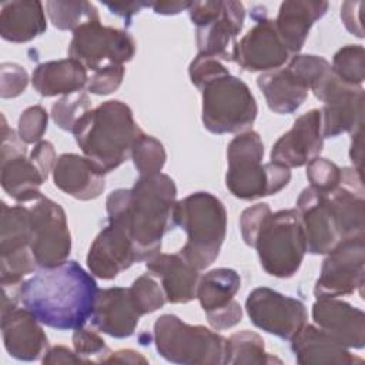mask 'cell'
Returning a JSON list of instances; mask_svg holds the SVG:
<instances>
[{
    "instance_id": "cell-1",
    "label": "cell",
    "mask_w": 365,
    "mask_h": 365,
    "mask_svg": "<svg viewBox=\"0 0 365 365\" xmlns=\"http://www.w3.org/2000/svg\"><path fill=\"white\" fill-rule=\"evenodd\" d=\"M97 292L93 275L76 261L41 268L17 287L21 305L43 325L60 331L84 327L93 314Z\"/></svg>"
},
{
    "instance_id": "cell-2",
    "label": "cell",
    "mask_w": 365,
    "mask_h": 365,
    "mask_svg": "<svg viewBox=\"0 0 365 365\" xmlns=\"http://www.w3.org/2000/svg\"><path fill=\"white\" fill-rule=\"evenodd\" d=\"M341 182L331 191L307 187L297 200L307 251L328 254L348 238L365 235V198L362 173L341 168Z\"/></svg>"
},
{
    "instance_id": "cell-3",
    "label": "cell",
    "mask_w": 365,
    "mask_h": 365,
    "mask_svg": "<svg viewBox=\"0 0 365 365\" xmlns=\"http://www.w3.org/2000/svg\"><path fill=\"white\" fill-rule=\"evenodd\" d=\"M175 197L174 180L163 173L140 175L131 188H118L108 194V221L127 231L140 261L157 255L163 237L174 228Z\"/></svg>"
},
{
    "instance_id": "cell-4",
    "label": "cell",
    "mask_w": 365,
    "mask_h": 365,
    "mask_svg": "<svg viewBox=\"0 0 365 365\" xmlns=\"http://www.w3.org/2000/svg\"><path fill=\"white\" fill-rule=\"evenodd\" d=\"M240 230L244 242L257 250L264 271L277 278H291L307 252L304 225L298 210L272 212L258 202L242 211Z\"/></svg>"
},
{
    "instance_id": "cell-5",
    "label": "cell",
    "mask_w": 365,
    "mask_h": 365,
    "mask_svg": "<svg viewBox=\"0 0 365 365\" xmlns=\"http://www.w3.org/2000/svg\"><path fill=\"white\" fill-rule=\"evenodd\" d=\"M73 134L84 157L107 174L131 157L133 145L143 130L125 103L108 100L87 111Z\"/></svg>"
},
{
    "instance_id": "cell-6",
    "label": "cell",
    "mask_w": 365,
    "mask_h": 365,
    "mask_svg": "<svg viewBox=\"0 0 365 365\" xmlns=\"http://www.w3.org/2000/svg\"><path fill=\"white\" fill-rule=\"evenodd\" d=\"M264 144L257 131L237 134L227 147L228 168L225 185L240 200H257L274 195L291 180L289 168L277 163H262Z\"/></svg>"
},
{
    "instance_id": "cell-7",
    "label": "cell",
    "mask_w": 365,
    "mask_h": 365,
    "mask_svg": "<svg viewBox=\"0 0 365 365\" xmlns=\"http://www.w3.org/2000/svg\"><path fill=\"white\" fill-rule=\"evenodd\" d=\"M174 221L187 232V242L178 254L198 271L208 268L218 258L225 240L224 204L210 192H192L175 202Z\"/></svg>"
},
{
    "instance_id": "cell-8",
    "label": "cell",
    "mask_w": 365,
    "mask_h": 365,
    "mask_svg": "<svg viewBox=\"0 0 365 365\" xmlns=\"http://www.w3.org/2000/svg\"><path fill=\"white\" fill-rule=\"evenodd\" d=\"M154 344L158 354L173 364H225L227 338L202 325H190L174 314L157 318Z\"/></svg>"
},
{
    "instance_id": "cell-9",
    "label": "cell",
    "mask_w": 365,
    "mask_h": 365,
    "mask_svg": "<svg viewBox=\"0 0 365 365\" xmlns=\"http://www.w3.org/2000/svg\"><path fill=\"white\" fill-rule=\"evenodd\" d=\"M202 124L212 134L244 133L258 113L250 87L230 71L207 81L201 88Z\"/></svg>"
},
{
    "instance_id": "cell-10",
    "label": "cell",
    "mask_w": 365,
    "mask_h": 365,
    "mask_svg": "<svg viewBox=\"0 0 365 365\" xmlns=\"http://www.w3.org/2000/svg\"><path fill=\"white\" fill-rule=\"evenodd\" d=\"M188 14L197 27L198 54L222 63L234 61L237 36L245 19L244 4L234 0L191 1Z\"/></svg>"
},
{
    "instance_id": "cell-11",
    "label": "cell",
    "mask_w": 365,
    "mask_h": 365,
    "mask_svg": "<svg viewBox=\"0 0 365 365\" xmlns=\"http://www.w3.org/2000/svg\"><path fill=\"white\" fill-rule=\"evenodd\" d=\"M135 54V41L130 33L90 21L73 31L68 56L90 71L110 66H123Z\"/></svg>"
},
{
    "instance_id": "cell-12",
    "label": "cell",
    "mask_w": 365,
    "mask_h": 365,
    "mask_svg": "<svg viewBox=\"0 0 365 365\" xmlns=\"http://www.w3.org/2000/svg\"><path fill=\"white\" fill-rule=\"evenodd\" d=\"M31 218L30 251L37 267L53 268L67 261L71 235L60 204L41 195L29 207Z\"/></svg>"
},
{
    "instance_id": "cell-13",
    "label": "cell",
    "mask_w": 365,
    "mask_h": 365,
    "mask_svg": "<svg viewBox=\"0 0 365 365\" xmlns=\"http://www.w3.org/2000/svg\"><path fill=\"white\" fill-rule=\"evenodd\" d=\"M365 275V235L338 244L322 262L314 287L317 298H338L362 292Z\"/></svg>"
},
{
    "instance_id": "cell-14",
    "label": "cell",
    "mask_w": 365,
    "mask_h": 365,
    "mask_svg": "<svg viewBox=\"0 0 365 365\" xmlns=\"http://www.w3.org/2000/svg\"><path fill=\"white\" fill-rule=\"evenodd\" d=\"M324 103L321 110L324 138H334L342 133H352L364 124V88L345 84L332 71L311 90Z\"/></svg>"
},
{
    "instance_id": "cell-15",
    "label": "cell",
    "mask_w": 365,
    "mask_h": 365,
    "mask_svg": "<svg viewBox=\"0 0 365 365\" xmlns=\"http://www.w3.org/2000/svg\"><path fill=\"white\" fill-rule=\"evenodd\" d=\"M26 143L1 115L0 182L3 190L20 204L40 198L43 195L40 187L47 180L38 165L26 157Z\"/></svg>"
},
{
    "instance_id": "cell-16",
    "label": "cell",
    "mask_w": 365,
    "mask_h": 365,
    "mask_svg": "<svg viewBox=\"0 0 365 365\" xmlns=\"http://www.w3.org/2000/svg\"><path fill=\"white\" fill-rule=\"evenodd\" d=\"M245 309L257 328L285 341H291L308 319L302 301L267 287L255 288L248 294Z\"/></svg>"
},
{
    "instance_id": "cell-17",
    "label": "cell",
    "mask_w": 365,
    "mask_h": 365,
    "mask_svg": "<svg viewBox=\"0 0 365 365\" xmlns=\"http://www.w3.org/2000/svg\"><path fill=\"white\" fill-rule=\"evenodd\" d=\"M240 287L241 278L231 268H215L200 278L197 298L214 329L222 331L241 321L242 309L234 299Z\"/></svg>"
},
{
    "instance_id": "cell-18",
    "label": "cell",
    "mask_w": 365,
    "mask_h": 365,
    "mask_svg": "<svg viewBox=\"0 0 365 365\" xmlns=\"http://www.w3.org/2000/svg\"><path fill=\"white\" fill-rule=\"evenodd\" d=\"M291 57L278 36L275 21L264 14L242 36L234 48V61L245 71H272L281 68Z\"/></svg>"
},
{
    "instance_id": "cell-19",
    "label": "cell",
    "mask_w": 365,
    "mask_h": 365,
    "mask_svg": "<svg viewBox=\"0 0 365 365\" xmlns=\"http://www.w3.org/2000/svg\"><path fill=\"white\" fill-rule=\"evenodd\" d=\"M324 145L321 110H309L299 115L289 131L282 134L271 150V161L287 168L307 165L319 157Z\"/></svg>"
},
{
    "instance_id": "cell-20",
    "label": "cell",
    "mask_w": 365,
    "mask_h": 365,
    "mask_svg": "<svg viewBox=\"0 0 365 365\" xmlns=\"http://www.w3.org/2000/svg\"><path fill=\"white\" fill-rule=\"evenodd\" d=\"M134 262L140 259L133 240L120 224L108 221L90 245L88 271L97 278L113 279Z\"/></svg>"
},
{
    "instance_id": "cell-21",
    "label": "cell",
    "mask_w": 365,
    "mask_h": 365,
    "mask_svg": "<svg viewBox=\"0 0 365 365\" xmlns=\"http://www.w3.org/2000/svg\"><path fill=\"white\" fill-rule=\"evenodd\" d=\"M312 319L318 328L346 348L365 346V314L338 298H317Z\"/></svg>"
},
{
    "instance_id": "cell-22",
    "label": "cell",
    "mask_w": 365,
    "mask_h": 365,
    "mask_svg": "<svg viewBox=\"0 0 365 365\" xmlns=\"http://www.w3.org/2000/svg\"><path fill=\"white\" fill-rule=\"evenodd\" d=\"M41 322L24 307L1 314V336L6 351L19 361H37L48 346Z\"/></svg>"
},
{
    "instance_id": "cell-23",
    "label": "cell",
    "mask_w": 365,
    "mask_h": 365,
    "mask_svg": "<svg viewBox=\"0 0 365 365\" xmlns=\"http://www.w3.org/2000/svg\"><path fill=\"white\" fill-rule=\"evenodd\" d=\"M140 317L130 288L111 287L98 289L90 321L94 328L113 338H128L134 334Z\"/></svg>"
},
{
    "instance_id": "cell-24",
    "label": "cell",
    "mask_w": 365,
    "mask_h": 365,
    "mask_svg": "<svg viewBox=\"0 0 365 365\" xmlns=\"http://www.w3.org/2000/svg\"><path fill=\"white\" fill-rule=\"evenodd\" d=\"M51 173L58 190L81 201L100 197L106 188L104 173L84 155L61 154Z\"/></svg>"
},
{
    "instance_id": "cell-25",
    "label": "cell",
    "mask_w": 365,
    "mask_h": 365,
    "mask_svg": "<svg viewBox=\"0 0 365 365\" xmlns=\"http://www.w3.org/2000/svg\"><path fill=\"white\" fill-rule=\"evenodd\" d=\"M148 274L160 278L165 299L171 304H187L197 298L200 271L178 252L161 254L145 261Z\"/></svg>"
},
{
    "instance_id": "cell-26",
    "label": "cell",
    "mask_w": 365,
    "mask_h": 365,
    "mask_svg": "<svg viewBox=\"0 0 365 365\" xmlns=\"http://www.w3.org/2000/svg\"><path fill=\"white\" fill-rule=\"evenodd\" d=\"M328 10L327 1L288 0L281 3L274 20L279 38L291 56H297L309 34L312 24Z\"/></svg>"
},
{
    "instance_id": "cell-27",
    "label": "cell",
    "mask_w": 365,
    "mask_h": 365,
    "mask_svg": "<svg viewBox=\"0 0 365 365\" xmlns=\"http://www.w3.org/2000/svg\"><path fill=\"white\" fill-rule=\"evenodd\" d=\"M291 349L298 364H359L358 358L349 352L335 338L315 325H304L291 339Z\"/></svg>"
},
{
    "instance_id": "cell-28",
    "label": "cell",
    "mask_w": 365,
    "mask_h": 365,
    "mask_svg": "<svg viewBox=\"0 0 365 365\" xmlns=\"http://www.w3.org/2000/svg\"><path fill=\"white\" fill-rule=\"evenodd\" d=\"M87 81V68L71 57L40 63L31 76L34 90L43 97L81 91Z\"/></svg>"
},
{
    "instance_id": "cell-29",
    "label": "cell",
    "mask_w": 365,
    "mask_h": 365,
    "mask_svg": "<svg viewBox=\"0 0 365 365\" xmlns=\"http://www.w3.org/2000/svg\"><path fill=\"white\" fill-rule=\"evenodd\" d=\"M47 30L41 1L14 0L1 4L0 34L6 41L27 43Z\"/></svg>"
},
{
    "instance_id": "cell-30",
    "label": "cell",
    "mask_w": 365,
    "mask_h": 365,
    "mask_svg": "<svg viewBox=\"0 0 365 365\" xmlns=\"http://www.w3.org/2000/svg\"><path fill=\"white\" fill-rule=\"evenodd\" d=\"M257 84L265 96L271 111L291 114L297 111L308 97V87L288 67L262 73Z\"/></svg>"
},
{
    "instance_id": "cell-31",
    "label": "cell",
    "mask_w": 365,
    "mask_h": 365,
    "mask_svg": "<svg viewBox=\"0 0 365 365\" xmlns=\"http://www.w3.org/2000/svg\"><path fill=\"white\" fill-rule=\"evenodd\" d=\"M31 218L23 204L9 207L1 202L0 214V262L33 257L30 251Z\"/></svg>"
},
{
    "instance_id": "cell-32",
    "label": "cell",
    "mask_w": 365,
    "mask_h": 365,
    "mask_svg": "<svg viewBox=\"0 0 365 365\" xmlns=\"http://www.w3.org/2000/svg\"><path fill=\"white\" fill-rule=\"evenodd\" d=\"M281 364V359L269 355L265 351L264 339L252 331L242 329L227 338L225 364L251 365V364Z\"/></svg>"
},
{
    "instance_id": "cell-33",
    "label": "cell",
    "mask_w": 365,
    "mask_h": 365,
    "mask_svg": "<svg viewBox=\"0 0 365 365\" xmlns=\"http://www.w3.org/2000/svg\"><path fill=\"white\" fill-rule=\"evenodd\" d=\"M47 14L53 26L58 30L76 31L86 23L100 20L96 6L90 1H60L53 0L46 3Z\"/></svg>"
},
{
    "instance_id": "cell-34",
    "label": "cell",
    "mask_w": 365,
    "mask_h": 365,
    "mask_svg": "<svg viewBox=\"0 0 365 365\" xmlns=\"http://www.w3.org/2000/svg\"><path fill=\"white\" fill-rule=\"evenodd\" d=\"M334 74L345 84L361 87L365 78V50L361 44H348L339 48L332 58Z\"/></svg>"
},
{
    "instance_id": "cell-35",
    "label": "cell",
    "mask_w": 365,
    "mask_h": 365,
    "mask_svg": "<svg viewBox=\"0 0 365 365\" xmlns=\"http://www.w3.org/2000/svg\"><path fill=\"white\" fill-rule=\"evenodd\" d=\"M131 158L140 175H154L161 173L167 154L157 138L143 133L133 145Z\"/></svg>"
},
{
    "instance_id": "cell-36",
    "label": "cell",
    "mask_w": 365,
    "mask_h": 365,
    "mask_svg": "<svg viewBox=\"0 0 365 365\" xmlns=\"http://www.w3.org/2000/svg\"><path fill=\"white\" fill-rule=\"evenodd\" d=\"M90 106V97L83 90L66 94L53 104L51 117L61 130L73 133L81 117H84V114L91 110Z\"/></svg>"
},
{
    "instance_id": "cell-37",
    "label": "cell",
    "mask_w": 365,
    "mask_h": 365,
    "mask_svg": "<svg viewBox=\"0 0 365 365\" xmlns=\"http://www.w3.org/2000/svg\"><path fill=\"white\" fill-rule=\"evenodd\" d=\"M133 302L140 315L151 314L167 302L161 285L151 274H143L130 287Z\"/></svg>"
},
{
    "instance_id": "cell-38",
    "label": "cell",
    "mask_w": 365,
    "mask_h": 365,
    "mask_svg": "<svg viewBox=\"0 0 365 365\" xmlns=\"http://www.w3.org/2000/svg\"><path fill=\"white\" fill-rule=\"evenodd\" d=\"M73 346L76 354L84 361L90 362H106L111 354L110 348L106 345V341L91 329L77 328L73 334Z\"/></svg>"
},
{
    "instance_id": "cell-39",
    "label": "cell",
    "mask_w": 365,
    "mask_h": 365,
    "mask_svg": "<svg viewBox=\"0 0 365 365\" xmlns=\"http://www.w3.org/2000/svg\"><path fill=\"white\" fill-rule=\"evenodd\" d=\"M342 170L327 158L317 157L307 164V178L309 187L318 191H331L341 182Z\"/></svg>"
},
{
    "instance_id": "cell-40",
    "label": "cell",
    "mask_w": 365,
    "mask_h": 365,
    "mask_svg": "<svg viewBox=\"0 0 365 365\" xmlns=\"http://www.w3.org/2000/svg\"><path fill=\"white\" fill-rule=\"evenodd\" d=\"M48 124V114L41 106L26 108L20 118L17 133L26 144H37L41 141Z\"/></svg>"
},
{
    "instance_id": "cell-41",
    "label": "cell",
    "mask_w": 365,
    "mask_h": 365,
    "mask_svg": "<svg viewBox=\"0 0 365 365\" xmlns=\"http://www.w3.org/2000/svg\"><path fill=\"white\" fill-rule=\"evenodd\" d=\"M29 83L27 71L16 63H3L0 66V96L13 98L20 96Z\"/></svg>"
},
{
    "instance_id": "cell-42",
    "label": "cell",
    "mask_w": 365,
    "mask_h": 365,
    "mask_svg": "<svg viewBox=\"0 0 365 365\" xmlns=\"http://www.w3.org/2000/svg\"><path fill=\"white\" fill-rule=\"evenodd\" d=\"M124 66H110L94 71L87 81V90L97 96H106L115 91L124 78Z\"/></svg>"
},
{
    "instance_id": "cell-43",
    "label": "cell",
    "mask_w": 365,
    "mask_h": 365,
    "mask_svg": "<svg viewBox=\"0 0 365 365\" xmlns=\"http://www.w3.org/2000/svg\"><path fill=\"white\" fill-rule=\"evenodd\" d=\"M224 73H228V68L224 66L222 61L202 54H197L188 68L191 83L197 88H201L207 81Z\"/></svg>"
},
{
    "instance_id": "cell-44",
    "label": "cell",
    "mask_w": 365,
    "mask_h": 365,
    "mask_svg": "<svg viewBox=\"0 0 365 365\" xmlns=\"http://www.w3.org/2000/svg\"><path fill=\"white\" fill-rule=\"evenodd\" d=\"M30 158L38 165L43 174L48 178V174L50 171H53L58 157H56V150L50 141H40L31 150Z\"/></svg>"
},
{
    "instance_id": "cell-45",
    "label": "cell",
    "mask_w": 365,
    "mask_h": 365,
    "mask_svg": "<svg viewBox=\"0 0 365 365\" xmlns=\"http://www.w3.org/2000/svg\"><path fill=\"white\" fill-rule=\"evenodd\" d=\"M362 1H345L341 6V19L346 30L356 37H364V29L359 19V9L362 7Z\"/></svg>"
},
{
    "instance_id": "cell-46",
    "label": "cell",
    "mask_w": 365,
    "mask_h": 365,
    "mask_svg": "<svg viewBox=\"0 0 365 365\" xmlns=\"http://www.w3.org/2000/svg\"><path fill=\"white\" fill-rule=\"evenodd\" d=\"M41 362L44 365L46 364L50 365V364H78L84 361L76 354V351H71L63 345H56L47 349L44 356L41 358Z\"/></svg>"
},
{
    "instance_id": "cell-47",
    "label": "cell",
    "mask_w": 365,
    "mask_h": 365,
    "mask_svg": "<svg viewBox=\"0 0 365 365\" xmlns=\"http://www.w3.org/2000/svg\"><path fill=\"white\" fill-rule=\"evenodd\" d=\"M104 4L110 9L113 14H117L127 21L131 20L134 14H137L143 7H150L151 1H127V3H108L104 1Z\"/></svg>"
},
{
    "instance_id": "cell-48",
    "label": "cell",
    "mask_w": 365,
    "mask_h": 365,
    "mask_svg": "<svg viewBox=\"0 0 365 365\" xmlns=\"http://www.w3.org/2000/svg\"><path fill=\"white\" fill-rule=\"evenodd\" d=\"M364 125V124H362ZM359 125L356 127L351 135V150H349V157L354 164V168L362 173V157H364V127Z\"/></svg>"
},
{
    "instance_id": "cell-49",
    "label": "cell",
    "mask_w": 365,
    "mask_h": 365,
    "mask_svg": "<svg viewBox=\"0 0 365 365\" xmlns=\"http://www.w3.org/2000/svg\"><path fill=\"white\" fill-rule=\"evenodd\" d=\"M111 362H120V364H147L148 361L137 351L133 349H120L115 352H111L104 364Z\"/></svg>"
},
{
    "instance_id": "cell-50",
    "label": "cell",
    "mask_w": 365,
    "mask_h": 365,
    "mask_svg": "<svg viewBox=\"0 0 365 365\" xmlns=\"http://www.w3.org/2000/svg\"><path fill=\"white\" fill-rule=\"evenodd\" d=\"M190 6H191V1H151L150 4L154 13L164 14V16L178 14L182 10H188Z\"/></svg>"
}]
</instances>
